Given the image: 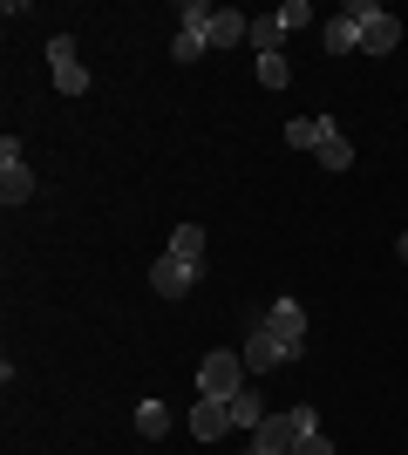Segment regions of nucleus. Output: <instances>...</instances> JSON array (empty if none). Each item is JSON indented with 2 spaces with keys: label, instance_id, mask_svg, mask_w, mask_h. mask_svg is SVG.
<instances>
[{
  "label": "nucleus",
  "instance_id": "nucleus-23",
  "mask_svg": "<svg viewBox=\"0 0 408 455\" xmlns=\"http://www.w3.org/2000/svg\"><path fill=\"white\" fill-rule=\"evenodd\" d=\"M402 266H408V231H402Z\"/></svg>",
  "mask_w": 408,
  "mask_h": 455
},
{
  "label": "nucleus",
  "instance_id": "nucleus-7",
  "mask_svg": "<svg viewBox=\"0 0 408 455\" xmlns=\"http://www.w3.org/2000/svg\"><path fill=\"white\" fill-rule=\"evenodd\" d=\"M197 272H204V266H191V259H171V251H164V259L150 266V292H164V299H184V292L197 285Z\"/></svg>",
  "mask_w": 408,
  "mask_h": 455
},
{
  "label": "nucleus",
  "instance_id": "nucleus-11",
  "mask_svg": "<svg viewBox=\"0 0 408 455\" xmlns=\"http://www.w3.org/2000/svg\"><path fill=\"white\" fill-rule=\"evenodd\" d=\"M225 428H232V408H225V401H197L191 408V435L197 442H218Z\"/></svg>",
  "mask_w": 408,
  "mask_h": 455
},
{
  "label": "nucleus",
  "instance_id": "nucleus-21",
  "mask_svg": "<svg viewBox=\"0 0 408 455\" xmlns=\"http://www.w3.org/2000/svg\"><path fill=\"white\" fill-rule=\"evenodd\" d=\"M204 48H212V41H204V35H177V68H184V61H197V55H204Z\"/></svg>",
  "mask_w": 408,
  "mask_h": 455
},
{
  "label": "nucleus",
  "instance_id": "nucleus-24",
  "mask_svg": "<svg viewBox=\"0 0 408 455\" xmlns=\"http://www.w3.org/2000/svg\"><path fill=\"white\" fill-rule=\"evenodd\" d=\"M245 455H266V449H245Z\"/></svg>",
  "mask_w": 408,
  "mask_h": 455
},
{
  "label": "nucleus",
  "instance_id": "nucleus-17",
  "mask_svg": "<svg viewBox=\"0 0 408 455\" xmlns=\"http://www.w3.org/2000/svg\"><path fill=\"white\" fill-rule=\"evenodd\" d=\"M313 156H320L327 171H354V143H348V136H340V130H333V136H327V143H320V150H313Z\"/></svg>",
  "mask_w": 408,
  "mask_h": 455
},
{
  "label": "nucleus",
  "instance_id": "nucleus-20",
  "mask_svg": "<svg viewBox=\"0 0 408 455\" xmlns=\"http://www.w3.org/2000/svg\"><path fill=\"white\" fill-rule=\"evenodd\" d=\"M307 20H313L307 0H286V7H279V28H286V35H292V28H307Z\"/></svg>",
  "mask_w": 408,
  "mask_h": 455
},
{
  "label": "nucleus",
  "instance_id": "nucleus-8",
  "mask_svg": "<svg viewBox=\"0 0 408 455\" xmlns=\"http://www.w3.org/2000/svg\"><path fill=\"white\" fill-rule=\"evenodd\" d=\"M238 354H245V367H252V374H272V367H286L292 354L279 340H272V326L266 320H252V333H245V347H238Z\"/></svg>",
  "mask_w": 408,
  "mask_h": 455
},
{
  "label": "nucleus",
  "instance_id": "nucleus-2",
  "mask_svg": "<svg viewBox=\"0 0 408 455\" xmlns=\"http://www.w3.org/2000/svg\"><path fill=\"white\" fill-rule=\"evenodd\" d=\"M245 374H252L245 354H238V347H218V354L197 361V395H204V401H232L238 387H245Z\"/></svg>",
  "mask_w": 408,
  "mask_h": 455
},
{
  "label": "nucleus",
  "instance_id": "nucleus-1",
  "mask_svg": "<svg viewBox=\"0 0 408 455\" xmlns=\"http://www.w3.org/2000/svg\"><path fill=\"white\" fill-rule=\"evenodd\" d=\"M307 435H320V421H313V408L300 401V408H286V415H266L252 428V449H266V455H300V442Z\"/></svg>",
  "mask_w": 408,
  "mask_h": 455
},
{
  "label": "nucleus",
  "instance_id": "nucleus-15",
  "mask_svg": "<svg viewBox=\"0 0 408 455\" xmlns=\"http://www.w3.org/2000/svg\"><path fill=\"white\" fill-rule=\"evenodd\" d=\"M212 0H184V7H177V35H212Z\"/></svg>",
  "mask_w": 408,
  "mask_h": 455
},
{
  "label": "nucleus",
  "instance_id": "nucleus-22",
  "mask_svg": "<svg viewBox=\"0 0 408 455\" xmlns=\"http://www.w3.org/2000/svg\"><path fill=\"white\" fill-rule=\"evenodd\" d=\"M300 455H340V449H333L327 435H307V442H300Z\"/></svg>",
  "mask_w": 408,
  "mask_h": 455
},
{
  "label": "nucleus",
  "instance_id": "nucleus-3",
  "mask_svg": "<svg viewBox=\"0 0 408 455\" xmlns=\"http://www.w3.org/2000/svg\"><path fill=\"white\" fill-rule=\"evenodd\" d=\"M35 197V171H28V156H20V136H0V204L14 211Z\"/></svg>",
  "mask_w": 408,
  "mask_h": 455
},
{
  "label": "nucleus",
  "instance_id": "nucleus-13",
  "mask_svg": "<svg viewBox=\"0 0 408 455\" xmlns=\"http://www.w3.org/2000/svg\"><path fill=\"white\" fill-rule=\"evenodd\" d=\"M225 408H232V428H259V421H266V395H259V387H238Z\"/></svg>",
  "mask_w": 408,
  "mask_h": 455
},
{
  "label": "nucleus",
  "instance_id": "nucleus-12",
  "mask_svg": "<svg viewBox=\"0 0 408 455\" xmlns=\"http://www.w3.org/2000/svg\"><path fill=\"white\" fill-rule=\"evenodd\" d=\"M327 136H333L327 116H300V123H286V150H320Z\"/></svg>",
  "mask_w": 408,
  "mask_h": 455
},
{
  "label": "nucleus",
  "instance_id": "nucleus-18",
  "mask_svg": "<svg viewBox=\"0 0 408 455\" xmlns=\"http://www.w3.org/2000/svg\"><path fill=\"white\" fill-rule=\"evenodd\" d=\"M252 48H259V55H279V48H286V28H279V14L252 20Z\"/></svg>",
  "mask_w": 408,
  "mask_h": 455
},
{
  "label": "nucleus",
  "instance_id": "nucleus-19",
  "mask_svg": "<svg viewBox=\"0 0 408 455\" xmlns=\"http://www.w3.org/2000/svg\"><path fill=\"white\" fill-rule=\"evenodd\" d=\"M259 82H266V89H286V82H292L286 55H259Z\"/></svg>",
  "mask_w": 408,
  "mask_h": 455
},
{
  "label": "nucleus",
  "instance_id": "nucleus-16",
  "mask_svg": "<svg viewBox=\"0 0 408 455\" xmlns=\"http://www.w3.org/2000/svg\"><path fill=\"white\" fill-rule=\"evenodd\" d=\"M171 259H191V266H204V231H197V225H177V231H171Z\"/></svg>",
  "mask_w": 408,
  "mask_h": 455
},
{
  "label": "nucleus",
  "instance_id": "nucleus-4",
  "mask_svg": "<svg viewBox=\"0 0 408 455\" xmlns=\"http://www.w3.org/2000/svg\"><path fill=\"white\" fill-rule=\"evenodd\" d=\"M374 20V0H348L340 14L327 20V55H354L361 48V28Z\"/></svg>",
  "mask_w": 408,
  "mask_h": 455
},
{
  "label": "nucleus",
  "instance_id": "nucleus-5",
  "mask_svg": "<svg viewBox=\"0 0 408 455\" xmlns=\"http://www.w3.org/2000/svg\"><path fill=\"white\" fill-rule=\"evenodd\" d=\"M266 326H272V340L286 347L292 361H300V354H307V306H300V299H272Z\"/></svg>",
  "mask_w": 408,
  "mask_h": 455
},
{
  "label": "nucleus",
  "instance_id": "nucleus-10",
  "mask_svg": "<svg viewBox=\"0 0 408 455\" xmlns=\"http://www.w3.org/2000/svg\"><path fill=\"white\" fill-rule=\"evenodd\" d=\"M204 41H212V48H238V41H252V20L238 14V7H218V14H212V35H204Z\"/></svg>",
  "mask_w": 408,
  "mask_h": 455
},
{
  "label": "nucleus",
  "instance_id": "nucleus-14",
  "mask_svg": "<svg viewBox=\"0 0 408 455\" xmlns=\"http://www.w3.org/2000/svg\"><path fill=\"white\" fill-rule=\"evenodd\" d=\"M136 435H143V442L171 435V408H164V401H136Z\"/></svg>",
  "mask_w": 408,
  "mask_h": 455
},
{
  "label": "nucleus",
  "instance_id": "nucleus-6",
  "mask_svg": "<svg viewBox=\"0 0 408 455\" xmlns=\"http://www.w3.org/2000/svg\"><path fill=\"white\" fill-rule=\"evenodd\" d=\"M48 68H55V89L61 95H82V89H89V68H82V55H76V41H68V35L48 41Z\"/></svg>",
  "mask_w": 408,
  "mask_h": 455
},
{
  "label": "nucleus",
  "instance_id": "nucleus-9",
  "mask_svg": "<svg viewBox=\"0 0 408 455\" xmlns=\"http://www.w3.org/2000/svg\"><path fill=\"white\" fill-rule=\"evenodd\" d=\"M395 41H402V20H395L388 7H374V20L361 28V48H368V55H395Z\"/></svg>",
  "mask_w": 408,
  "mask_h": 455
}]
</instances>
